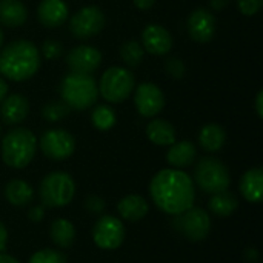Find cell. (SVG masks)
I'll return each mask as SVG.
<instances>
[{
	"mask_svg": "<svg viewBox=\"0 0 263 263\" xmlns=\"http://www.w3.org/2000/svg\"><path fill=\"white\" fill-rule=\"evenodd\" d=\"M149 194L154 205L170 216L190 210L196 200L193 179L176 168L159 171L149 183Z\"/></svg>",
	"mask_w": 263,
	"mask_h": 263,
	"instance_id": "cell-1",
	"label": "cell"
},
{
	"mask_svg": "<svg viewBox=\"0 0 263 263\" xmlns=\"http://www.w3.org/2000/svg\"><path fill=\"white\" fill-rule=\"evenodd\" d=\"M39 68L40 52L29 40H14L0 51V74L8 80H28Z\"/></svg>",
	"mask_w": 263,
	"mask_h": 263,
	"instance_id": "cell-2",
	"label": "cell"
},
{
	"mask_svg": "<svg viewBox=\"0 0 263 263\" xmlns=\"http://www.w3.org/2000/svg\"><path fill=\"white\" fill-rule=\"evenodd\" d=\"M37 151V139L26 128L11 129L2 140V160L15 170H22L31 163Z\"/></svg>",
	"mask_w": 263,
	"mask_h": 263,
	"instance_id": "cell-3",
	"label": "cell"
},
{
	"mask_svg": "<svg viewBox=\"0 0 263 263\" xmlns=\"http://www.w3.org/2000/svg\"><path fill=\"white\" fill-rule=\"evenodd\" d=\"M60 96L69 109L83 111L96 103L99 97V88L92 76L71 72L60 82Z\"/></svg>",
	"mask_w": 263,
	"mask_h": 263,
	"instance_id": "cell-4",
	"label": "cell"
},
{
	"mask_svg": "<svg viewBox=\"0 0 263 263\" xmlns=\"http://www.w3.org/2000/svg\"><path fill=\"white\" fill-rule=\"evenodd\" d=\"M76 193V183L68 173L54 171L48 174L39 188L40 202L46 208H62L68 205Z\"/></svg>",
	"mask_w": 263,
	"mask_h": 263,
	"instance_id": "cell-5",
	"label": "cell"
},
{
	"mask_svg": "<svg viewBox=\"0 0 263 263\" xmlns=\"http://www.w3.org/2000/svg\"><path fill=\"white\" fill-rule=\"evenodd\" d=\"M194 180L206 194H217L230 188L231 176L222 160L216 157H203L194 170Z\"/></svg>",
	"mask_w": 263,
	"mask_h": 263,
	"instance_id": "cell-6",
	"label": "cell"
},
{
	"mask_svg": "<svg viewBox=\"0 0 263 263\" xmlns=\"http://www.w3.org/2000/svg\"><path fill=\"white\" fill-rule=\"evenodd\" d=\"M136 86L134 76L122 66L108 68L97 85L99 94L109 103H122L125 102Z\"/></svg>",
	"mask_w": 263,
	"mask_h": 263,
	"instance_id": "cell-7",
	"label": "cell"
},
{
	"mask_svg": "<svg viewBox=\"0 0 263 263\" xmlns=\"http://www.w3.org/2000/svg\"><path fill=\"white\" fill-rule=\"evenodd\" d=\"M173 227L185 239L191 242H202L208 237L211 230V219L202 208H190L173 219Z\"/></svg>",
	"mask_w": 263,
	"mask_h": 263,
	"instance_id": "cell-8",
	"label": "cell"
},
{
	"mask_svg": "<svg viewBox=\"0 0 263 263\" xmlns=\"http://www.w3.org/2000/svg\"><path fill=\"white\" fill-rule=\"evenodd\" d=\"M106 18L99 6L89 5L79 9L69 20V29L77 39H91L105 28Z\"/></svg>",
	"mask_w": 263,
	"mask_h": 263,
	"instance_id": "cell-9",
	"label": "cell"
},
{
	"mask_svg": "<svg viewBox=\"0 0 263 263\" xmlns=\"http://www.w3.org/2000/svg\"><path fill=\"white\" fill-rule=\"evenodd\" d=\"M92 240L102 250H116L125 240V227L114 216H100L92 228Z\"/></svg>",
	"mask_w": 263,
	"mask_h": 263,
	"instance_id": "cell-10",
	"label": "cell"
},
{
	"mask_svg": "<svg viewBox=\"0 0 263 263\" xmlns=\"http://www.w3.org/2000/svg\"><path fill=\"white\" fill-rule=\"evenodd\" d=\"M40 148L48 159L60 162L72 156L76 149V140L68 131L54 128V129H48L42 136Z\"/></svg>",
	"mask_w": 263,
	"mask_h": 263,
	"instance_id": "cell-11",
	"label": "cell"
},
{
	"mask_svg": "<svg viewBox=\"0 0 263 263\" xmlns=\"http://www.w3.org/2000/svg\"><path fill=\"white\" fill-rule=\"evenodd\" d=\"M134 105L140 116L154 117L165 108V94L154 83H140L134 92Z\"/></svg>",
	"mask_w": 263,
	"mask_h": 263,
	"instance_id": "cell-12",
	"label": "cell"
},
{
	"mask_svg": "<svg viewBox=\"0 0 263 263\" xmlns=\"http://www.w3.org/2000/svg\"><path fill=\"white\" fill-rule=\"evenodd\" d=\"M66 63L71 72L91 76L102 63V54L97 48L80 45L72 48L66 55Z\"/></svg>",
	"mask_w": 263,
	"mask_h": 263,
	"instance_id": "cell-13",
	"label": "cell"
},
{
	"mask_svg": "<svg viewBox=\"0 0 263 263\" xmlns=\"http://www.w3.org/2000/svg\"><path fill=\"white\" fill-rule=\"evenodd\" d=\"M188 32L194 42L206 43L214 37L216 17L210 9L197 8L188 17Z\"/></svg>",
	"mask_w": 263,
	"mask_h": 263,
	"instance_id": "cell-14",
	"label": "cell"
},
{
	"mask_svg": "<svg viewBox=\"0 0 263 263\" xmlns=\"http://www.w3.org/2000/svg\"><path fill=\"white\" fill-rule=\"evenodd\" d=\"M142 46L154 55H165L173 49V35L162 25H148L142 32Z\"/></svg>",
	"mask_w": 263,
	"mask_h": 263,
	"instance_id": "cell-15",
	"label": "cell"
},
{
	"mask_svg": "<svg viewBox=\"0 0 263 263\" xmlns=\"http://www.w3.org/2000/svg\"><path fill=\"white\" fill-rule=\"evenodd\" d=\"M0 103V117L5 125L22 123L29 114V102L23 94H11Z\"/></svg>",
	"mask_w": 263,
	"mask_h": 263,
	"instance_id": "cell-16",
	"label": "cell"
},
{
	"mask_svg": "<svg viewBox=\"0 0 263 263\" xmlns=\"http://www.w3.org/2000/svg\"><path fill=\"white\" fill-rule=\"evenodd\" d=\"M68 5L65 0H42L37 6V18L46 28H57L68 18Z\"/></svg>",
	"mask_w": 263,
	"mask_h": 263,
	"instance_id": "cell-17",
	"label": "cell"
},
{
	"mask_svg": "<svg viewBox=\"0 0 263 263\" xmlns=\"http://www.w3.org/2000/svg\"><path fill=\"white\" fill-rule=\"evenodd\" d=\"M117 210H119V214H120L125 220L139 222V220H142V219L148 214L149 205H148V202H146L142 196L129 194V196L123 197V199L119 202Z\"/></svg>",
	"mask_w": 263,
	"mask_h": 263,
	"instance_id": "cell-18",
	"label": "cell"
},
{
	"mask_svg": "<svg viewBox=\"0 0 263 263\" xmlns=\"http://www.w3.org/2000/svg\"><path fill=\"white\" fill-rule=\"evenodd\" d=\"M28 18V9L20 0H0V23L8 28L22 26Z\"/></svg>",
	"mask_w": 263,
	"mask_h": 263,
	"instance_id": "cell-19",
	"label": "cell"
},
{
	"mask_svg": "<svg viewBox=\"0 0 263 263\" xmlns=\"http://www.w3.org/2000/svg\"><path fill=\"white\" fill-rule=\"evenodd\" d=\"M240 193L251 203H259L262 200L263 171L260 168L248 170L242 176V180H240Z\"/></svg>",
	"mask_w": 263,
	"mask_h": 263,
	"instance_id": "cell-20",
	"label": "cell"
},
{
	"mask_svg": "<svg viewBox=\"0 0 263 263\" xmlns=\"http://www.w3.org/2000/svg\"><path fill=\"white\" fill-rule=\"evenodd\" d=\"M197 156V149L194 146V143L188 142V140H182V142H174L166 154V160L168 163L176 168V170H180V168H186L190 166L194 159Z\"/></svg>",
	"mask_w": 263,
	"mask_h": 263,
	"instance_id": "cell-21",
	"label": "cell"
},
{
	"mask_svg": "<svg viewBox=\"0 0 263 263\" xmlns=\"http://www.w3.org/2000/svg\"><path fill=\"white\" fill-rule=\"evenodd\" d=\"M148 139L159 146H171L176 142V129L174 126L163 119L151 120L146 126Z\"/></svg>",
	"mask_w": 263,
	"mask_h": 263,
	"instance_id": "cell-22",
	"label": "cell"
},
{
	"mask_svg": "<svg viewBox=\"0 0 263 263\" xmlns=\"http://www.w3.org/2000/svg\"><path fill=\"white\" fill-rule=\"evenodd\" d=\"M225 142H227V133L217 123H208L199 133V143L208 153L220 151Z\"/></svg>",
	"mask_w": 263,
	"mask_h": 263,
	"instance_id": "cell-23",
	"label": "cell"
},
{
	"mask_svg": "<svg viewBox=\"0 0 263 263\" xmlns=\"http://www.w3.org/2000/svg\"><path fill=\"white\" fill-rule=\"evenodd\" d=\"M32 186L25 180L12 179L5 186V197L12 206H26L32 200Z\"/></svg>",
	"mask_w": 263,
	"mask_h": 263,
	"instance_id": "cell-24",
	"label": "cell"
},
{
	"mask_svg": "<svg viewBox=\"0 0 263 263\" xmlns=\"http://www.w3.org/2000/svg\"><path fill=\"white\" fill-rule=\"evenodd\" d=\"M210 211L217 216V217H230L231 214H234V211L239 208V200L237 197L227 191H220L217 194H213V197L210 199Z\"/></svg>",
	"mask_w": 263,
	"mask_h": 263,
	"instance_id": "cell-25",
	"label": "cell"
},
{
	"mask_svg": "<svg viewBox=\"0 0 263 263\" xmlns=\"http://www.w3.org/2000/svg\"><path fill=\"white\" fill-rule=\"evenodd\" d=\"M51 239L60 248H69L76 240V228L66 219H57L51 225Z\"/></svg>",
	"mask_w": 263,
	"mask_h": 263,
	"instance_id": "cell-26",
	"label": "cell"
},
{
	"mask_svg": "<svg viewBox=\"0 0 263 263\" xmlns=\"http://www.w3.org/2000/svg\"><path fill=\"white\" fill-rule=\"evenodd\" d=\"M116 112L108 105H99L91 112V122L92 125L100 131H108L116 125Z\"/></svg>",
	"mask_w": 263,
	"mask_h": 263,
	"instance_id": "cell-27",
	"label": "cell"
},
{
	"mask_svg": "<svg viewBox=\"0 0 263 263\" xmlns=\"http://www.w3.org/2000/svg\"><path fill=\"white\" fill-rule=\"evenodd\" d=\"M145 49L137 40H128L120 46V57L128 66H139L143 60Z\"/></svg>",
	"mask_w": 263,
	"mask_h": 263,
	"instance_id": "cell-28",
	"label": "cell"
},
{
	"mask_svg": "<svg viewBox=\"0 0 263 263\" xmlns=\"http://www.w3.org/2000/svg\"><path fill=\"white\" fill-rule=\"evenodd\" d=\"M68 114H69V106L65 102H49L42 109V116L48 122H60Z\"/></svg>",
	"mask_w": 263,
	"mask_h": 263,
	"instance_id": "cell-29",
	"label": "cell"
},
{
	"mask_svg": "<svg viewBox=\"0 0 263 263\" xmlns=\"http://www.w3.org/2000/svg\"><path fill=\"white\" fill-rule=\"evenodd\" d=\"M29 263H66V257L60 251L46 248L34 253L29 259Z\"/></svg>",
	"mask_w": 263,
	"mask_h": 263,
	"instance_id": "cell-30",
	"label": "cell"
},
{
	"mask_svg": "<svg viewBox=\"0 0 263 263\" xmlns=\"http://www.w3.org/2000/svg\"><path fill=\"white\" fill-rule=\"evenodd\" d=\"M165 69H166V72H168L173 79H182V77L185 76V72H186L185 63H183L180 59H177V57L168 59L166 63H165Z\"/></svg>",
	"mask_w": 263,
	"mask_h": 263,
	"instance_id": "cell-31",
	"label": "cell"
},
{
	"mask_svg": "<svg viewBox=\"0 0 263 263\" xmlns=\"http://www.w3.org/2000/svg\"><path fill=\"white\" fill-rule=\"evenodd\" d=\"M42 52L46 59H59L63 54V46L57 40H45L42 45Z\"/></svg>",
	"mask_w": 263,
	"mask_h": 263,
	"instance_id": "cell-32",
	"label": "cell"
},
{
	"mask_svg": "<svg viewBox=\"0 0 263 263\" xmlns=\"http://www.w3.org/2000/svg\"><path fill=\"white\" fill-rule=\"evenodd\" d=\"M237 6L243 15H256L263 6V0H237Z\"/></svg>",
	"mask_w": 263,
	"mask_h": 263,
	"instance_id": "cell-33",
	"label": "cell"
},
{
	"mask_svg": "<svg viewBox=\"0 0 263 263\" xmlns=\"http://www.w3.org/2000/svg\"><path fill=\"white\" fill-rule=\"evenodd\" d=\"M85 205H86V210L94 213V214H100L105 210V200L97 197V196H89L86 199Z\"/></svg>",
	"mask_w": 263,
	"mask_h": 263,
	"instance_id": "cell-34",
	"label": "cell"
},
{
	"mask_svg": "<svg viewBox=\"0 0 263 263\" xmlns=\"http://www.w3.org/2000/svg\"><path fill=\"white\" fill-rule=\"evenodd\" d=\"M28 217L32 220V222H40L43 217H45V206L43 205H35L29 210L28 213Z\"/></svg>",
	"mask_w": 263,
	"mask_h": 263,
	"instance_id": "cell-35",
	"label": "cell"
},
{
	"mask_svg": "<svg viewBox=\"0 0 263 263\" xmlns=\"http://www.w3.org/2000/svg\"><path fill=\"white\" fill-rule=\"evenodd\" d=\"M133 2H134L136 8L137 9H142V11L151 9L154 6V3H156V0H133Z\"/></svg>",
	"mask_w": 263,
	"mask_h": 263,
	"instance_id": "cell-36",
	"label": "cell"
},
{
	"mask_svg": "<svg viewBox=\"0 0 263 263\" xmlns=\"http://www.w3.org/2000/svg\"><path fill=\"white\" fill-rule=\"evenodd\" d=\"M230 5V0H210V6L214 11H222Z\"/></svg>",
	"mask_w": 263,
	"mask_h": 263,
	"instance_id": "cell-37",
	"label": "cell"
},
{
	"mask_svg": "<svg viewBox=\"0 0 263 263\" xmlns=\"http://www.w3.org/2000/svg\"><path fill=\"white\" fill-rule=\"evenodd\" d=\"M6 243H8V231H6L5 225H3V223H0V253H2V251H5Z\"/></svg>",
	"mask_w": 263,
	"mask_h": 263,
	"instance_id": "cell-38",
	"label": "cell"
},
{
	"mask_svg": "<svg viewBox=\"0 0 263 263\" xmlns=\"http://www.w3.org/2000/svg\"><path fill=\"white\" fill-rule=\"evenodd\" d=\"M256 112L260 119H263V91H259L256 96Z\"/></svg>",
	"mask_w": 263,
	"mask_h": 263,
	"instance_id": "cell-39",
	"label": "cell"
},
{
	"mask_svg": "<svg viewBox=\"0 0 263 263\" xmlns=\"http://www.w3.org/2000/svg\"><path fill=\"white\" fill-rule=\"evenodd\" d=\"M6 94H8V83H6L5 79L0 76V102L6 97Z\"/></svg>",
	"mask_w": 263,
	"mask_h": 263,
	"instance_id": "cell-40",
	"label": "cell"
},
{
	"mask_svg": "<svg viewBox=\"0 0 263 263\" xmlns=\"http://www.w3.org/2000/svg\"><path fill=\"white\" fill-rule=\"evenodd\" d=\"M245 256H247V260H248V262L253 263L257 260V251H256V250H247Z\"/></svg>",
	"mask_w": 263,
	"mask_h": 263,
	"instance_id": "cell-41",
	"label": "cell"
},
{
	"mask_svg": "<svg viewBox=\"0 0 263 263\" xmlns=\"http://www.w3.org/2000/svg\"><path fill=\"white\" fill-rule=\"evenodd\" d=\"M0 263H20L17 259H14L12 256H8V254H3L0 253Z\"/></svg>",
	"mask_w": 263,
	"mask_h": 263,
	"instance_id": "cell-42",
	"label": "cell"
},
{
	"mask_svg": "<svg viewBox=\"0 0 263 263\" xmlns=\"http://www.w3.org/2000/svg\"><path fill=\"white\" fill-rule=\"evenodd\" d=\"M2 45H3V31L0 28V49H2Z\"/></svg>",
	"mask_w": 263,
	"mask_h": 263,
	"instance_id": "cell-43",
	"label": "cell"
},
{
	"mask_svg": "<svg viewBox=\"0 0 263 263\" xmlns=\"http://www.w3.org/2000/svg\"><path fill=\"white\" fill-rule=\"evenodd\" d=\"M0 137H2V125H0Z\"/></svg>",
	"mask_w": 263,
	"mask_h": 263,
	"instance_id": "cell-44",
	"label": "cell"
}]
</instances>
